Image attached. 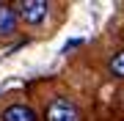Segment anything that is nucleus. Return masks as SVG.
<instances>
[{
	"label": "nucleus",
	"mask_w": 124,
	"mask_h": 121,
	"mask_svg": "<svg viewBox=\"0 0 124 121\" xmlns=\"http://www.w3.org/2000/svg\"><path fill=\"white\" fill-rule=\"evenodd\" d=\"M47 121H80V110L66 96H58L47 107Z\"/></svg>",
	"instance_id": "f03ea898"
},
{
	"label": "nucleus",
	"mask_w": 124,
	"mask_h": 121,
	"mask_svg": "<svg viewBox=\"0 0 124 121\" xmlns=\"http://www.w3.org/2000/svg\"><path fill=\"white\" fill-rule=\"evenodd\" d=\"M108 72L113 77H119V80H124V50H119V52L108 61Z\"/></svg>",
	"instance_id": "39448f33"
},
{
	"label": "nucleus",
	"mask_w": 124,
	"mask_h": 121,
	"mask_svg": "<svg viewBox=\"0 0 124 121\" xmlns=\"http://www.w3.org/2000/svg\"><path fill=\"white\" fill-rule=\"evenodd\" d=\"M17 22H19L17 8L8 3H0V36H14L17 33Z\"/></svg>",
	"instance_id": "7ed1b4c3"
},
{
	"label": "nucleus",
	"mask_w": 124,
	"mask_h": 121,
	"mask_svg": "<svg viewBox=\"0 0 124 121\" xmlns=\"http://www.w3.org/2000/svg\"><path fill=\"white\" fill-rule=\"evenodd\" d=\"M14 8H17V17L25 19L28 25H41L50 11V3L47 0H19L14 3Z\"/></svg>",
	"instance_id": "f257e3e1"
},
{
	"label": "nucleus",
	"mask_w": 124,
	"mask_h": 121,
	"mask_svg": "<svg viewBox=\"0 0 124 121\" xmlns=\"http://www.w3.org/2000/svg\"><path fill=\"white\" fill-rule=\"evenodd\" d=\"M3 121H39L36 118V110L28 107V105H8L3 110Z\"/></svg>",
	"instance_id": "20e7f679"
}]
</instances>
